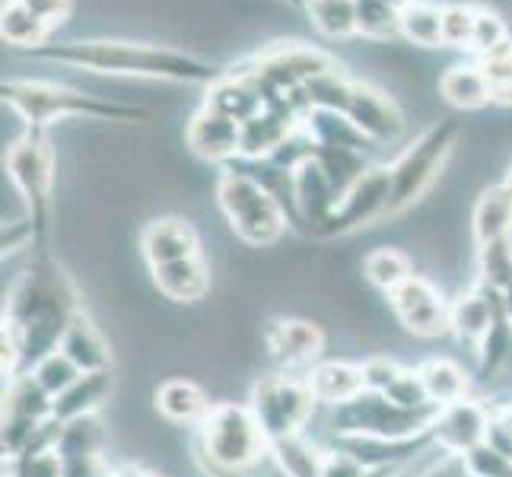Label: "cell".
Segmentation results:
<instances>
[{
	"label": "cell",
	"instance_id": "1",
	"mask_svg": "<svg viewBox=\"0 0 512 477\" xmlns=\"http://www.w3.org/2000/svg\"><path fill=\"white\" fill-rule=\"evenodd\" d=\"M32 58L67 64L90 74L137 77V80H166V83H201L210 86L223 77L220 64L204 61L185 48L131 42V39H67L48 42Z\"/></svg>",
	"mask_w": 512,
	"mask_h": 477
},
{
	"label": "cell",
	"instance_id": "2",
	"mask_svg": "<svg viewBox=\"0 0 512 477\" xmlns=\"http://www.w3.org/2000/svg\"><path fill=\"white\" fill-rule=\"evenodd\" d=\"M4 109L23 121V131H45L51 121L86 118V121H144L147 112L137 105H121L74 86L51 80H7L4 83Z\"/></svg>",
	"mask_w": 512,
	"mask_h": 477
},
{
	"label": "cell",
	"instance_id": "3",
	"mask_svg": "<svg viewBox=\"0 0 512 477\" xmlns=\"http://www.w3.org/2000/svg\"><path fill=\"white\" fill-rule=\"evenodd\" d=\"M264 455H271L268 436L261 433L249 404L220 401L201 423L198 458L210 477H252Z\"/></svg>",
	"mask_w": 512,
	"mask_h": 477
},
{
	"label": "cell",
	"instance_id": "4",
	"mask_svg": "<svg viewBox=\"0 0 512 477\" xmlns=\"http://www.w3.org/2000/svg\"><path fill=\"white\" fill-rule=\"evenodd\" d=\"M217 204L236 239L249 245V249H268V245H274L287 233L290 214L284 210V204L261 182H255L249 172L236 166H226L220 172Z\"/></svg>",
	"mask_w": 512,
	"mask_h": 477
},
{
	"label": "cell",
	"instance_id": "5",
	"mask_svg": "<svg viewBox=\"0 0 512 477\" xmlns=\"http://www.w3.org/2000/svg\"><path fill=\"white\" fill-rule=\"evenodd\" d=\"M439 404L427 408H401L379 392H363L347 404L331 408V427L338 439H382V443H411L430 436Z\"/></svg>",
	"mask_w": 512,
	"mask_h": 477
},
{
	"label": "cell",
	"instance_id": "6",
	"mask_svg": "<svg viewBox=\"0 0 512 477\" xmlns=\"http://www.w3.org/2000/svg\"><path fill=\"white\" fill-rule=\"evenodd\" d=\"M455 137L458 128L452 121H436L388 166V172H392V217L404 214L430 191L455 150Z\"/></svg>",
	"mask_w": 512,
	"mask_h": 477
},
{
	"label": "cell",
	"instance_id": "7",
	"mask_svg": "<svg viewBox=\"0 0 512 477\" xmlns=\"http://www.w3.org/2000/svg\"><path fill=\"white\" fill-rule=\"evenodd\" d=\"M7 179L20 194L26 217L35 223L39 239L45 236L51 191H55V153H51L45 131H23L7 150Z\"/></svg>",
	"mask_w": 512,
	"mask_h": 477
},
{
	"label": "cell",
	"instance_id": "8",
	"mask_svg": "<svg viewBox=\"0 0 512 477\" xmlns=\"http://www.w3.org/2000/svg\"><path fill=\"white\" fill-rule=\"evenodd\" d=\"M249 408L258 420L261 433L268 436V443H277V439L303 433L306 420L312 417L315 398L309 392L306 376L271 373L255 382Z\"/></svg>",
	"mask_w": 512,
	"mask_h": 477
},
{
	"label": "cell",
	"instance_id": "9",
	"mask_svg": "<svg viewBox=\"0 0 512 477\" xmlns=\"http://www.w3.org/2000/svg\"><path fill=\"white\" fill-rule=\"evenodd\" d=\"M385 217H392V172L388 166H369L341 198V204L334 207V214L315 233V239L357 233V229L373 226Z\"/></svg>",
	"mask_w": 512,
	"mask_h": 477
},
{
	"label": "cell",
	"instance_id": "10",
	"mask_svg": "<svg viewBox=\"0 0 512 477\" xmlns=\"http://www.w3.org/2000/svg\"><path fill=\"white\" fill-rule=\"evenodd\" d=\"M338 115H344L350 125L366 140H373L376 147L398 140L404 134V125H408V121H404V112L398 109V102L392 96L373 83H363L353 77H350L347 96L341 102Z\"/></svg>",
	"mask_w": 512,
	"mask_h": 477
},
{
	"label": "cell",
	"instance_id": "11",
	"mask_svg": "<svg viewBox=\"0 0 512 477\" xmlns=\"http://www.w3.org/2000/svg\"><path fill=\"white\" fill-rule=\"evenodd\" d=\"M388 306H392L401 328L414 334V338H439L449 328V303L443 299L427 277H408L401 287L388 293Z\"/></svg>",
	"mask_w": 512,
	"mask_h": 477
},
{
	"label": "cell",
	"instance_id": "12",
	"mask_svg": "<svg viewBox=\"0 0 512 477\" xmlns=\"http://www.w3.org/2000/svg\"><path fill=\"white\" fill-rule=\"evenodd\" d=\"M493 423L497 420H493V414L481 401L465 398V401L446 404V408L439 411V417L430 427V439H433V446H439L443 452L468 458L474 449L490 443Z\"/></svg>",
	"mask_w": 512,
	"mask_h": 477
},
{
	"label": "cell",
	"instance_id": "13",
	"mask_svg": "<svg viewBox=\"0 0 512 477\" xmlns=\"http://www.w3.org/2000/svg\"><path fill=\"white\" fill-rule=\"evenodd\" d=\"M264 347L280 366H287V373L306 366L312 369L325 347V334L306 318H274L264 328Z\"/></svg>",
	"mask_w": 512,
	"mask_h": 477
},
{
	"label": "cell",
	"instance_id": "14",
	"mask_svg": "<svg viewBox=\"0 0 512 477\" xmlns=\"http://www.w3.org/2000/svg\"><path fill=\"white\" fill-rule=\"evenodd\" d=\"M185 144L194 156L207 159V163L229 166L242 156V125L201 105V112L188 121Z\"/></svg>",
	"mask_w": 512,
	"mask_h": 477
},
{
	"label": "cell",
	"instance_id": "15",
	"mask_svg": "<svg viewBox=\"0 0 512 477\" xmlns=\"http://www.w3.org/2000/svg\"><path fill=\"white\" fill-rule=\"evenodd\" d=\"M500 315H503V309L497 303V296H493L484 284H478L449 306V328L471 353H481V347L490 338V331L497 325Z\"/></svg>",
	"mask_w": 512,
	"mask_h": 477
},
{
	"label": "cell",
	"instance_id": "16",
	"mask_svg": "<svg viewBox=\"0 0 512 477\" xmlns=\"http://www.w3.org/2000/svg\"><path fill=\"white\" fill-rule=\"evenodd\" d=\"M140 252H144L150 268H160V264L201 255V239L188 220L160 217L144 226V233H140Z\"/></svg>",
	"mask_w": 512,
	"mask_h": 477
},
{
	"label": "cell",
	"instance_id": "17",
	"mask_svg": "<svg viewBox=\"0 0 512 477\" xmlns=\"http://www.w3.org/2000/svg\"><path fill=\"white\" fill-rule=\"evenodd\" d=\"M204 109L245 125V121H252L255 115L264 112V96L249 74H242L239 67H229V70H223L220 80L207 86Z\"/></svg>",
	"mask_w": 512,
	"mask_h": 477
},
{
	"label": "cell",
	"instance_id": "18",
	"mask_svg": "<svg viewBox=\"0 0 512 477\" xmlns=\"http://www.w3.org/2000/svg\"><path fill=\"white\" fill-rule=\"evenodd\" d=\"M58 350L64 353V357H70L77 363L80 373H112L109 341H105V334L99 331V325L83 309H77V315L70 318L67 331L61 334Z\"/></svg>",
	"mask_w": 512,
	"mask_h": 477
},
{
	"label": "cell",
	"instance_id": "19",
	"mask_svg": "<svg viewBox=\"0 0 512 477\" xmlns=\"http://www.w3.org/2000/svg\"><path fill=\"white\" fill-rule=\"evenodd\" d=\"M306 382L315 404H328V408H338V404H347L366 392L363 363H344V360L315 363L306 373Z\"/></svg>",
	"mask_w": 512,
	"mask_h": 477
},
{
	"label": "cell",
	"instance_id": "20",
	"mask_svg": "<svg viewBox=\"0 0 512 477\" xmlns=\"http://www.w3.org/2000/svg\"><path fill=\"white\" fill-rule=\"evenodd\" d=\"M153 271V284L172 303H201L210 293V268L201 255L185 258V261H172L160 264Z\"/></svg>",
	"mask_w": 512,
	"mask_h": 477
},
{
	"label": "cell",
	"instance_id": "21",
	"mask_svg": "<svg viewBox=\"0 0 512 477\" xmlns=\"http://www.w3.org/2000/svg\"><path fill=\"white\" fill-rule=\"evenodd\" d=\"M303 125V118L277 112L264 105V112L242 125V156L245 159H268L287 144V137Z\"/></svg>",
	"mask_w": 512,
	"mask_h": 477
},
{
	"label": "cell",
	"instance_id": "22",
	"mask_svg": "<svg viewBox=\"0 0 512 477\" xmlns=\"http://www.w3.org/2000/svg\"><path fill=\"white\" fill-rule=\"evenodd\" d=\"M214 404L207 401V392L191 379H166L156 388V411H160L175 427H191L204 423Z\"/></svg>",
	"mask_w": 512,
	"mask_h": 477
},
{
	"label": "cell",
	"instance_id": "23",
	"mask_svg": "<svg viewBox=\"0 0 512 477\" xmlns=\"http://www.w3.org/2000/svg\"><path fill=\"white\" fill-rule=\"evenodd\" d=\"M439 96H443V102H449L452 109H462V112H478L484 105H493V90L478 61L452 64L446 74L439 77Z\"/></svg>",
	"mask_w": 512,
	"mask_h": 477
},
{
	"label": "cell",
	"instance_id": "24",
	"mask_svg": "<svg viewBox=\"0 0 512 477\" xmlns=\"http://www.w3.org/2000/svg\"><path fill=\"white\" fill-rule=\"evenodd\" d=\"M471 229L478 249L487 242H497L503 236H512V191L500 182L493 188H484L471 214Z\"/></svg>",
	"mask_w": 512,
	"mask_h": 477
},
{
	"label": "cell",
	"instance_id": "25",
	"mask_svg": "<svg viewBox=\"0 0 512 477\" xmlns=\"http://www.w3.org/2000/svg\"><path fill=\"white\" fill-rule=\"evenodd\" d=\"M112 395V373H83L61 398H55V420L67 423L96 414Z\"/></svg>",
	"mask_w": 512,
	"mask_h": 477
},
{
	"label": "cell",
	"instance_id": "26",
	"mask_svg": "<svg viewBox=\"0 0 512 477\" xmlns=\"http://www.w3.org/2000/svg\"><path fill=\"white\" fill-rule=\"evenodd\" d=\"M271 458L284 477H325L328 452L309 443L303 433H296L271 443Z\"/></svg>",
	"mask_w": 512,
	"mask_h": 477
},
{
	"label": "cell",
	"instance_id": "27",
	"mask_svg": "<svg viewBox=\"0 0 512 477\" xmlns=\"http://www.w3.org/2000/svg\"><path fill=\"white\" fill-rule=\"evenodd\" d=\"M51 26H45L32 10H26L20 0H7L4 13H0V35L10 48H23V51H39L42 45L51 42Z\"/></svg>",
	"mask_w": 512,
	"mask_h": 477
},
{
	"label": "cell",
	"instance_id": "28",
	"mask_svg": "<svg viewBox=\"0 0 512 477\" xmlns=\"http://www.w3.org/2000/svg\"><path fill=\"white\" fill-rule=\"evenodd\" d=\"M401 39L417 48H443V4L414 0L401 10Z\"/></svg>",
	"mask_w": 512,
	"mask_h": 477
},
{
	"label": "cell",
	"instance_id": "29",
	"mask_svg": "<svg viewBox=\"0 0 512 477\" xmlns=\"http://www.w3.org/2000/svg\"><path fill=\"white\" fill-rule=\"evenodd\" d=\"M417 373L423 379V388H427L430 401L439 404V408L468 398L471 379L465 369L452 360H427L423 366H417Z\"/></svg>",
	"mask_w": 512,
	"mask_h": 477
},
{
	"label": "cell",
	"instance_id": "30",
	"mask_svg": "<svg viewBox=\"0 0 512 477\" xmlns=\"http://www.w3.org/2000/svg\"><path fill=\"white\" fill-rule=\"evenodd\" d=\"M306 16L325 39H353V35H360L357 0H309Z\"/></svg>",
	"mask_w": 512,
	"mask_h": 477
},
{
	"label": "cell",
	"instance_id": "31",
	"mask_svg": "<svg viewBox=\"0 0 512 477\" xmlns=\"http://www.w3.org/2000/svg\"><path fill=\"white\" fill-rule=\"evenodd\" d=\"M363 277L376 290H382L388 296L395 287H401L408 277H414L411 258L404 252H398V249H388V245H382V249H373L363 258Z\"/></svg>",
	"mask_w": 512,
	"mask_h": 477
},
{
	"label": "cell",
	"instance_id": "32",
	"mask_svg": "<svg viewBox=\"0 0 512 477\" xmlns=\"http://www.w3.org/2000/svg\"><path fill=\"white\" fill-rule=\"evenodd\" d=\"M357 32L369 42L401 39V10L388 0H357Z\"/></svg>",
	"mask_w": 512,
	"mask_h": 477
},
{
	"label": "cell",
	"instance_id": "33",
	"mask_svg": "<svg viewBox=\"0 0 512 477\" xmlns=\"http://www.w3.org/2000/svg\"><path fill=\"white\" fill-rule=\"evenodd\" d=\"M80 376H83V373L77 369V363L70 360V357H64L61 350L45 353V357H42L39 363H35V369H32V379L39 382L51 398H61Z\"/></svg>",
	"mask_w": 512,
	"mask_h": 477
},
{
	"label": "cell",
	"instance_id": "34",
	"mask_svg": "<svg viewBox=\"0 0 512 477\" xmlns=\"http://www.w3.org/2000/svg\"><path fill=\"white\" fill-rule=\"evenodd\" d=\"M474 29H478V7L443 4V48L471 51Z\"/></svg>",
	"mask_w": 512,
	"mask_h": 477
},
{
	"label": "cell",
	"instance_id": "35",
	"mask_svg": "<svg viewBox=\"0 0 512 477\" xmlns=\"http://www.w3.org/2000/svg\"><path fill=\"white\" fill-rule=\"evenodd\" d=\"M506 45H512V35H509V26L500 20L497 13L490 7H478V29H474V45H471V55L474 58H490L503 51Z\"/></svg>",
	"mask_w": 512,
	"mask_h": 477
},
{
	"label": "cell",
	"instance_id": "36",
	"mask_svg": "<svg viewBox=\"0 0 512 477\" xmlns=\"http://www.w3.org/2000/svg\"><path fill=\"white\" fill-rule=\"evenodd\" d=\"M493 90V105H512V45L478 61Z\"/></svg>",
	"mask_w": 512,
	"mask_h": 477
},
{
	"label": "cell",
	"instance_id": "37",
	"mask_svg": "<svg viewBox=\"0 0 512 477\" xmlns=\"http://www.w3.org/2000/svg\"><path fill=\"white\" fill-rule=\"evenodd\" d=\"M20 471L16 477H64V458L58 449H39V452H26L16 458Z\"/></svg>",
	"mask_w": 512,
	"mask_h": 477
},
{
	"label": "cell",
	"instance_id": "38",
	"mask_svg": "<svg viewBox=\"0 0 512 477\" xmlns=\"http://www.w3.org/2000/svg\"><path fill=\"white\" fill-rule=\"evenodd\" d=\"M401 369H404V366H398L392 357H369V360L363 363L366 392H385V388L401 376Z\"/></svg>",
	"mask_w": 512,
	"mask_h": 477
},
{
	"label": "cell",
	"instance_id": "39",
	"mask_svg": "<svg viewBox=\"0 0 512 477\" xmlns=\"http://www.w3.org/2000/svg\"><path fill=\"white\" fill-rule=\"evenodd\" d=\"M20 4L26 10H32L45 26H51L55 32L70 20V10H74V4H70V0H20Z\"/></svg>",
	"mask_w": 512,
	"mask_h": 477
},
{
	"label": "cell",
	"instance_id": "40",
	"mask_svg": "<svg viewBox=\"0 0 512 477\" xmlns=\"http://www.w3.org/2000/svg\"><path fill=\"white\" fill-rule=\"evenodd\" d=\"M64 477H115V474L109 465H105V458L99 452V455L64 458Z\"/></svg>",
	"mask_w": 512,
	"mask_h": 477
},
{
	"label": "cell",
	"instance_id": "41",
	"mask_svg": "<svg viewBox=\"0 0 512 477\" xmlns=\"http://www.w3.org/2000/svg\"><path fill=\"white\" fill-rule=\"evenodd\" d=\"M121 477H160V474L144 471V468H125V471H121Z\"/></svg>",
	"mask_w": 512,
	"mask_h": 477
},
{
	"label": "cell",
	"instance_id": "42",
	"mask_svg": "<svg viewBox=\"0 0 512 477\" xmlns=\"http://www.w3.org/2000/svg\"><path fill=\"white\" fill-rule=\"evenodd\" d=\"M497 423H500V427H506V430L512 433V404H509V411H506V414H503V417H500Z\"/></svg>",
	"mask_w": 512,
	"mask_h": 477
},
{
	"label": "cell",
	"instance_id": "43",
	"mask_svg": "<svg viewBox=\"0 0 512 477\" xmlns=\"http://www.w3.org/2000/svg\"><path fill=\"white\" fill-rule=\"evenodd\" d=\"M503 185L512 191V159H509V166H506V179H503Z\"/></svg>",
	"mask_w": 512,
	"mask_h": 477
},
{
	"label": "cell",
	"instance_id": "44",
	"mask_svg": "<svg viewBox=\"0 0 512 477\" xmlns=\"http://www.w3.org/2000/svg\"><path fill=\"white\" fill-rule=\"evenodd\" d=\"M287 4H290V7H296V10H306L309 0H287Z\"/></svg>",
	"mask_w": 512,
	"mask_h": 477
},
{
	"label": "cell",
	"instance_id": "45",
	"mask_svg": "<svg viewBox=\"0 0 512 477\" xmlns=\"http://www.w3.org/2000/svg\"><path fill=\"white\" fill-rule=\"evenodd\" d=\"M465 477H481V474H474V471L468 468V471H465Z\"/></svg>",
	"mask_w": 512,
	"mask_h": 477
},
{
	"label": "cell",
	"instance_id": "46",
	"mask_svg": "<svg viewBox=\"0 0 512 477\" xmlns=\"http://www.w3.org/2000/svg\"><path fill=\"white\" fill-rule=\"evenodd\" d=\"M115 477H121V474H115Z\"/></svg>",
	"mask_w": 512,
	"mask_h": 477
}]
</instances>
